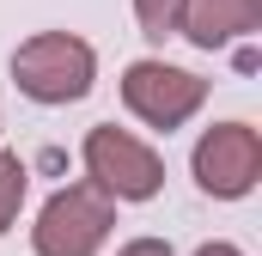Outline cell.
<instances>
[{
	"label": "cell",
	"instance_id": "6",
	"mask_svg": "<svg viewBox=\"0 0 262 256\" xmlns=\"http://www.w3.org/2000/svg\"><path fill=\"white\" fill-rule=\"evenodd\" d=\"M262 25V0H189L183 6V31L195 49H226L238 37H250Z\"/></svg>",
	"mask_w": 262,
	"mask_h": 256
},
{
	"label": "cell",
	"instance_id": "8",
	"mask_svg": "<svg viewBox=\"0 0 262 256\" xmlns=\"http://www.w3.org/2000/svg\"><path fill=\"white\" fill-rule=\"evenodd\" d=\"M183 6H189V0H134L140 37H146V43H171V37L183 31Z\"/></svg>",
	"mask_w": 262,
	"mask_h": 256
},
{
	"label": "cell",
	"instance_id": "4",
	"mask_svg": "<svg viewBox=\"0 0 262 256\" xmlns=\"http://www.w3.org/2000/svg\"><path fill=\"white\" fill-rule=\"evenodd\" d=\"M189 171H195L201 195L213 201H244L262 183V134L250 122H213L189 153Z\"/></svg>",
	"mask_w": 262,
	"mask_h": 256
},
{
	"label": "cell",
	"instance_id": "5",
	"mask_svg": "<svg viewBox=\"0 0 262 256\" xmlns=\"http://www.w3.org/2000/svg\"><path fill=\"white\" fill-rule=\"evenodd\" d=\"M122 104L146 128L171 134V128H183L207 104V79L189 73V67H171V61H128V73H122Z\"/></svg>",
	"mask_w": 262,
	"mask_h": 256
},
{
	"label": "cell",
	"instance_id": "2",
	"mask_svg": "<svg viewBox=\"0 0 262 256\" xmlns=\"http://www.w3.org/2000/svg\"><path fill=\"white\" fill-rule=\"evenodd\" d=\"M110 226H116V201L85 177V183H67L43 201L37 226H31V250L37 256H98Z\"/></svg>",
	"mask_w": 262,
	"mask_h": 256
},
{
	"label": "cell",
	"instance_id": "7",
	"mask_svg": "<svg viewBox=\"0 0 262 256\" xmlns=\"http://www.w3.org/2000/svg\"><path fill=\"white\" fill-rule=\"evenodd\" d=\"M25 189H31V165L18 153H0V238L12 232V220L25 207Z\"/></svg>",
	"mask_w": 262,
	"mask_h": 256
},
{
	"label": "cell",
	"instance_id": "9",
	"mask_svg": "<svg viewBox=\"0 0 262 256\" xmlns=\"http://www.w3.org/2000/svg\"><path fill=\"white\" fill-rule=\"evenodd\" d=\"M116 256H171V244H165V238H128Z\"/></svg>",
	"mask_w": 262,
	"mask_h": 256
},
{
	"label": "cell",
	"instance_id": "1",
	"mask_svg": "<svg viewBox=\"0 0 262 256\" xmlns=\"http://www.w3.org/2000/svg\"><path fill=\"white\" fill-rule=\"evenodd\" d=\"M98 79V49L73 31H37L12 49V86L31 104H79Z\"/></svg>",
	"mask_w": 262,
	"mask_h": 256
},
{
	"label": "cell",
	"instance_id": "3",
	"mask_svg": "<svg viewBox=\"0 0 262 256\" xmlns=\"http://www.w3.org/2000/svg\"><path fill=\"white\" fill-rule=\"evenodd\" d=\"M79 159H85V177L110 201H152V195L165 189V159L146 140H134L128 128H116V122L92 128L85 146H79Z\"/></svg>",
	"mask_w": 262,
	"mask_h": 256
},
{
	"label": "cell",
	"instance_id": "10",
	"mask_svg": "<svg viewBox=\"0 0 262 256\" xmlns=\"http://www.w3.org/2000/svg\"><path fill=\"white\" fill-rule=\"evenodd\" d=\"M195 256H244V250H238V244H226V238H213V244H201Z\"/></svg>",
	"mask_w": 262,
	"mask_h": 256
}]
</instances>
